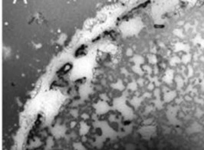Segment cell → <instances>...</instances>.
<instances>
[{
	"instance_id": "7a4b0ae2",
	"label": "cell",
	"mask_w": 204,
	"mask_h": 150,
	"mask_svg": "<svg viewBox=\"0 0 204 150\" xmlns=\"http://www.w3.org/2000/svg\"><path fill=\"white\" fill-rule=\"evenodd\" d=\"M86 53H87V46L83 45L82 47H80L77 50V52H75V56L77 58H79V57H82L83 55H85Z\"/></svg>"
},
{
	"instance_id": "6da1fadb",
	"label": "cell",
	"mask_w": 204,
	"mask_h": 150,
	"mask_svg": "<svg viewBox=\"0 0 204 150\" xmlns=\"http://www.w3.org/2000/svg\"><path fill=\"white\" fill-rule=\"evenodd\" d=\"M71 67H72V65L71 64H69V63L68 64H66L57 72V74L58 76H63V75L66 74L67 73H68L69 71H71Z\"/></svg>"
}]
</instances>
